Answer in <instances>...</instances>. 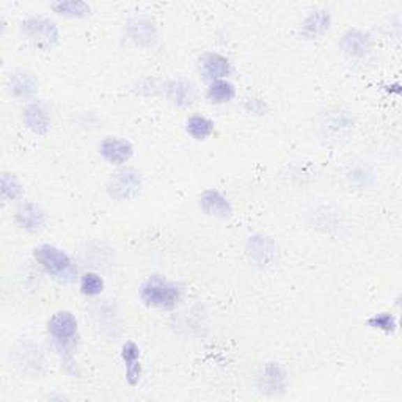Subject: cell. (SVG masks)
<instances>
[{"instance_id":"7402d4cb","label":"cell","mask_w":402,"mask_h":402,"mask_svg":"<svg viewBox=\"0 0 402 402\" xmlns=\"http://www.w3.org/2000/svg\"><path fill=\"white\" fill-rule=\"evenodd\" d=\"M104 281L98 274L88 272L80 280V291L85 295H98L103 292Z\"/></svg>"},{"instance_id":"52a82bcc","label":"cell","mask_w":402,"mask_h":402,"mask_svg":"<svg viewBox=\"0 0 402 402\" xmlns=\"http://www.w3.org/2000/svg\"><path fill=\"white\" fill-rule=\"evenodd\" d=\"M200 204L201 209H203L207 216L217 218H228L232 216L231 203L222 193L216 191V188H209V191L203 192L200 198Z\"/></svg>"},{"instance_id":"7c38bea8","label":"cell","mask_w":402,"mask_h":402,"mask_svg":"<svg viewBox=\"0 0 402 402\" xmlns=\"http://www.w3.org/2000/svg\"><path fill=\"white\" fill-rule=\"evenodd\" d=\"M286 374L280 364L269 363L262 368V374L260 375V387L266 393H276L278 389L285 388Z\"/></svg>"},{"instance_id":"2e32d148","label":"cell","mask_w":402,"mask_h":402,"mask_svg":"<svg viewBox=\"0 0 402 402\" xmlns=\"http://www.w3.org/2000/svg\"><path fill=\"white\" fill-rule=\"evenodd\" d=\"M330 27V15L327 11H314L313 15L308 16V19L302 27V34L308 38H316L319 35L325 34Z\"/></svg>"},{"instance_id":"4fadbf2b","label":"cell","mask_w":402,"mask_h":402,"mask_svg":"<svg viewBox=\"0 0 402 402\" xmlns=\"http://www.w3.org/2000/svg\"><path fill=\"white\" fill-rule=\"evenodd\" d=\"M123 360L126 363V374H128V382L131 385H135V383L140 380V362H138V357H140V349L137 348L135 343H126L123 345Z\"/></svg>"},{"instance_id":"277c9868","label":"cell","mask_w":402,"mask_h":402,"mask_svg":"<svg viewBox=\"0 0 402 402\" xmlns=\"http://www.w3.org/2000/svg\"><path fill=\"white\" fill-rule=\"evenodd\" d=\"M142 187V176L134 168H124L121 172L112 174L107 182V192L113 200L128 201L135 198Z\"/></svg>"},{"instance_id":"44dd1931","label":"cell","mask_w":402,"mask_h":402,"mask_svg":"<svg viewBox=\"0 0 402 402\" xmlns=\"http://www.w3.org/2000/svg\"><path fill=\"white\" fill-rule=\"evenodd\" d=\"M52 8L59 13V15L73 17H84L90 15V6L85 2H57L52 3Z\"/></svg>"},{"instance_id":"ba28073f","label":"cell","mask_w":402,"mask_h":402,"mask_svg":"<svg viewBox=\"0 0 402 402\" xmlns=\"http://www.w3.org/2000/svg\"><path fill=\"white\" fill-rule=\"evenodd\" d=\"M200 68L204 79L207 80H222L231 73V65L228 59L218 54H204L200 60Z\"/></svg>"},{"instance_id":"6da1fadb","label":"cell","mask_w":402,"mask_h":402,"mask_svg":"<svg viewBox=\"0 0 402 402\" xmlns=\"http://www.w3.org/2000/svg\"><path fill=\"white\" fill-rule=\"evenodd\" d=\"M34 256L38 264L57 280L63 283H73L75 280L77 270H75L69 256L60 248L54 247V245H40L35 248Z\"/></svg>"},{"instance_id":"9c48e42d","label":"cell","mask_w":402,"mask_h":402,"mask_svg":"<svg viewBox=\"0 0 402 402\" xmlns=\"http://www.w3.org/2000/svg\"><path fill=\"white\" fill-rule=\"evenodd\" d=\"M16 222L25 231H41L44 222H46V216H44L43 209L35 203H24L19 206L16 212Z\"/></svg>"},{"instance_id":"9a60e30c","label":"cell","mask_w":402,"mask_h":402,"mask_svg":"<svg viewBox=\"0 0 402 402\" xmlns=\"http://www.w3.org/2000/svg\"><path fill=\"white\" fill-rule=\"evenodd\" d=\"M343 49L352 55H364L371 50V40L368 35L358 30H350L343 36Z\"/></svg>"},{"instance_id":"ac0fdd59","label":"cell","mask_w":402,"mask_h":402,"mask_svg":"<svg viewBox=\"0 0 402 402\" xmlns=\"http://www.w3.org/2000/svg\"><path fill=\"white\" fill-rule=\"evenodd\" d=\"M234 87H232L228 80H214L209 90H207V99H209L211 103L223 104L234 98Z\"/></svg>"},{"instance_id":"5bb4252c","label":"cell","mask_w":402,"mask_h":402,"mask_svg":"<svg viewBox=\"0 0 402 402\" xmlns=\"http://www.w3.org/2000/svg\"><path fill=\"white\" fill-rule=\"evenodd\" d=\"M36 91V82L27 73H16L10 79V93L17 99H29Z\"/></svg>"},{"instance_id":"ffe728a7","label":"cell","mask_w":402,"mask_h":402,"mask_svg":"<svg viewBox=\"0 0 402 402\" xmlns=\"http://www.w3.org/2000/svg\"><path fill=\"white\" fill-rule=\"evenodd\" d=\"M129 35L134 41L140 44H149L154 40V27L149 21H135L129 24Z\"/></svg>"},{"instance_id":"3957f363","label":"cell","mask_w":402,"mask_h":402,"mask_svg":"<svg viewBox=\"0 0 402 402\" xmlns=\"http://www.w3.org/2000/svg\"><path fill=\"white\" fill-rule=\"evenodd\" d=\"M49 333L60 352H68L74 345V338L77 335V319L73 313L60 311L54 314L49 320Z\"/></svg>"},{"instance_id":"d6986e66","label":"cell","mask_w":402,"mask_h":402,"mask_svg":"<svg viewBox=\"0 0 402 402\" xmlns=\"http://www.w3.org/2000/svg\"><path fill=\"white\" fill-rule=\"evenodd\" d=\"M187 132L197 140H204L214 132V123L201 115H193L187 119Z\"/></svg>"},{"instance_id":"8fae6325","label":"cell","mask_w":402,"mask_h":402,"mask_svg":"<svg viewBox=\"0 0 402 402\" xmlns=\"http://www.w3.org/2000/svg\"><path fill=\"white\" fill-rule=\"evenodd\" d=\"M24 121L35 134H46L50 126V117L46 107L40 103L29 104L24 110Z\"/></svg>"},{"instance_id":"cb8c5ba5","label":"cell","mask_w":402,"mask_h":402,"mask_svg":"<svg viewBox=\"0 0 402 402\" xmlns=\"http://www.w3.org/2000/svg\"><path fill=\"white\" fill-rule=\"evenodd\" d=\"M368 324L373 327V329H379L388 333L396 330V319L393 314H389V313L375 314V316H373L368 320Z\"/></svg>"},{"instance_id":"5b68a950","label":"cell","mask_w":402,"mask_h":402,"mask_svg":"<svg viewBox=\"0 0 402 402\" xmlns=\"http://www.w3.org/2000/svg\"><path fill=\"white\" fill-rule=\"evenodd\" d=\"M22 31L25 38L38 47H52L59 40V29L55 22L44 17H31L22 24Z\"/></svg>"},{"instance_id":"8992f818","label":"cell","mask_w":402,"mask_h":402,"mask_svg":"<svg viewBox=\"0 0 402 402\" xmlns=\"http://www.w3.org/2000/svg\"><path fill=\"white\" fill-rule=\"evenodd\" d=\"M99 151L100 156H103L107 162L113 163V165H121V163L128 162L132 153H134L132 144L128 140L117 137L105 138V140L100 143Z\"/></svg>"},{"instance_id":"30bf717a","label":"cell","mask_w":402,"mask_h":402,"mask_svg":"<svg viewBox=\"0 0 402 402\" xmlns=\"http://www.w3.org/2000/svg\"><path fill=\"white\" fill-rule=\"evenodd\" d=\"M250 255L260 266H270L276 260V247L269 237L253 236L248 242Z\"/></svg>"},{"instance_id":"e0dca14e","label":"cell","mask_w":402,"mask_h":402,"mask_svg":"<svg viewBox=\"0 0 402 402\" xmlns=\"http://www.w3.org/2000/svg\"><path fill=\"white\" fill-rule=\"evenodd\" d=\"M167 96L178 105H188L193 100V88L182 80H173L167 84Z\"/></svg>"},{"instance_id":"7a4b0ae2","label":"cell","mask_w":402,"mask_h":402,"mask_svg":"<svg viewBox=\"0 0 402 402\" xmlns=\"http://www.w3.org/2000/svg\"><path fill=\"white\" fill-rule=\"evenodd\" d=\"M140 297L149 306L173 308L181 299V288L161 275H153L142 286Z\"/></svg>"},{"instance_id":"603a6c76","label":"cell","mask_w":402,"mask_h":402,"mask_svg":"<svg viewBox=\"0 0 402 402\" xmlns=\"http://www.w3.org/2000/svg\"><path fill=\"white\" fill-rule=\"evenodd\" d=\"M2 193H3V197L8 200H17L19 197H21L22 187L13 174L5 173L2 176Z\"/></svg>"}]
</instances>
